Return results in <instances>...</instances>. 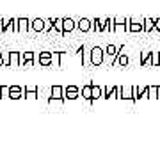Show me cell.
<instances>
[{
  "instance_id": "6da1fadb",
  "label": "cell",
  "mask_w": 160,
  "mask_h": 160,
  "mask_svg": "<svg viewBox=\"0 0 160 160\" xmlns=\"http://www.w3.org/2000/svg\"><path fill=\"white\" fill-rule=\"evenodd\" d=\"M102 89H103V98H107V100L121 98V91H123L121 86H102Z\"/></svg>"
},
{
  "instance_id": "7a4b0ae2",
  "label": "cell",
  "mask_w": 160,
  "mask_h": 160,
  "mask_svg": "<svg viewBox=\"0 0 160 160\" xmlns=\"http://www.w3.org/2000/svg\"><path fill=\"white\" fill-rule=\"evenodd\" d=\"M105 61V50L100 46H92L91 48V62L92 66H102Z\"/></svg>"
},
{
  "instance_id": "3957f363",
  "label": "cell",
  "mask_w": 160,
  "mask_h": 160,
  "mask_svg": "<svg viewBox=\"0 0 160 160\" xmlns=\"http://www.w3.org/2000/svg\"><path fill=\"white\" fill-rule=\"evenodd\" d=\"M118 53H119V46L109 45L107 48H105V57H107V61H109V66H114L116 59H118Z\"/></svg>"
},
{
  "instance_id": "277c9868",
  "label": "cell",
  "mask_w": 160,
  "mask_h": 160,
  "mask_svg": "<svg viewBox=\"0 0 160 160\" xmlns=\"http://www.w3.org/2000/svg\"><path fill=\"white\" fill-rule=\"evenodd\" d=\"M34 64H36V53L34 52H23L22 53V66L30 68V66H34Z\"/></svg>"
},
{
  "instance_id": "5b68a950",
  "label": "cell",
  "mask_w": 160,
  "mask_h": 160,
  "mask_svg": "<svg viewBox=\"0 0 160 160\" xmlns=\"http://www.w3.org/2000/svg\"><path fill=\"white\" fill-rule=\"evenodd\" d=\"M22 66V52H9V68Z\"/></svg>"
},
{
  "instance_id": "8992f818",
  "label": "cell",
  "mask_w": 160,
  "mask_h": 160,
  "mask_svg": "<svg viewBox=\"0 0 160 160\" xmlns=\"http://www.w3.org/2000/svg\"><path fill=\"white\" fill-rule=\"evenodd\" d=\"M36 62L39 66H52V52H41L36 59Z\"/></svg>"
},
{
  "instance_id": "52a82bcc",
  "label": "cell",
  "mask_w": 160,
  "mask_h": 160,
  "mask_svg": "<svg viewBox=\"0 0 160 160\" xmlns=\"http://www.w3.org/2000/svg\"><path fill=\"white\" fill-rule=\"evenodd\" d=\"M77 29H78L80 32H89V30H92V20H89V18L78 20V22H77Z\"/></svg>"
},
{
  "instance_id": "ba28073f",
  "label": "cell",
  "mask_w": 160,
  "mask_h": 160,
  "mask_svg": "<svg viewBox=\"0 0 160 160\" xmlns=\"http://www.w3.org/2000/svg\"><path fill=\"white\" fill-rule=\"evenodd\" d=\"M30 29V20L27 18H18L16 20V32H29Z\"/></svg>"
},
{
  "instance_id": "9c48e42d",
  "label": "cell",
  "mask_w": 160,
  "mask_h": 160,
  "mask_svg": "<svg viewBox=\"0 0 160 160\" xmlns=\"http://www.w3.org/2000/svg\"><path fill=\"white\" fill-rule=\"evenodd\" d=\"M144 30V22H135L128 18V32H142Z\"/></svg>"
},
{
  "instance_id": "30bf717a",
  "label": "cell",
  "mask_w": 160,
  "mask_h": 160,
  "mask_svg": "<svg viewBox=\"0 0 160 160\" xmlns=\"http://www.w3.org/2000/svg\"><path fill=\"white\" fill-rule=\"evenodd\" d=\"M78 87L77 86H68L66 89H64V98L66 100H77L78 98Z\"/></svg>"
},
{
  "instance_id": "8fae6325",
  "label": "cell",
  "mask_w": 160,
  "mask_h": 160,
  "mask_svg": "<svg viewBox=\"0 0 160 160\" xmlns=\"http://www.w3.org/2000/svg\"><path fill=\"white\" fill-rule=\"evenodd\" d=\"M144 32H151L153 29H157V23H160L158 18H144Z\"/></svg>"
},
{
  "instance_id": "7c38bea8",
  "label": "cell",
  "mask_w": 160,
  "mask_h": 160,
  "mask_svg": "<svg viewBox=\"0 0 160 160\" xmlns=\"http://www.w3.org/2000/svg\"><path fill=\"white\" fill-rule=\"evenodd\" d=\"M64 52H53L52 53V66L53 68H61L62 66V59H64Z\"/></svg>"
},
{
  "instance_id": "4fadbf2b",
  "label": "cell",
  "mask_w": 160,
  "mask_h": 160,
  "mask_svg": "<svg viewBox=\"0 0 160 160\" xmlns=\"http://www.w3.org/2000/svg\"><path fill=\"white\" fill-rule=\"evenodd\" d=\"M30 29L36 30V32H43V30H45V20H43V18H34V20H30Z\"/></svg>"
},
{
  "instance_id": "5bb4252c",
  "label": "cell",
  "mask_w": 160,
  "mask_h": 160,
  "mask_svg": "<svg viewBox=\"0 0 160 160\" xmlns=\"http://www.w3.org/2000/svg\"><path fill=\"white\" fill-rule=\"evenodd\" d=\"M103 32H116V18L103 20Z\"/></svg>"
},
{
  "instance_id": "9a60e30c",
  "label": "cell",
  "mask_w": 160,
  "mask_h": 160,
  "mask_svg": "<svg viewBox=\"0 0 160 160\" xmlns=\"http://www.w3.org/2000/svg\"><path fill=\"white\" fill-rule=\"evenodd\" d=\"M123 52H125V46L121 45L119 46V53H118V59H116L114 64H119V66H123V68H125L126 64H128V55H126V53H123Z\"/></svg>"
},
{
  "instance_id": "2e32d148",
  "label": "cell",
  "mask_w": 160,
  "mask_h": 160,
  "mask_svg": "<svg viewBox=\"0 0 160 160\" xmlns=\"http://www.w3.org/2000/svg\"><path fill=\"white\" fill-rule=\"evenodd\" d=\"M128 32V18H116V32Z\"/></svg>"
},
{
  "instance_id": "e0dca14e",
  "label": "cell",
  "mask_w": 160,
  "mask_h": 160,
  "mask_svg": "<svg viewBox=\"0 0 160 160\" xmlns=\"http://www.w3.org/2000/svg\"><path fill=\"white\" fill-rule=\"evenodd\" d=\"M25 98H29V100H36V98H39L38 87H36V86H25Z\"/></svg>"
},
{
  "instance_id": "ac0fdd59",
  "label": "cell",
  "mask_w": 160,
  "mask_h": 160,
  "mask_svg": "<svg viewBox=\"0 0 160 160\" xmlns=\"http://www.w3.org/2000/svg\"><path fill=\"white\" fill-rule=\"evenodd\" d=\"M121 100H128V102H133V86L123 87V91H121ZM133 103H135V102H133Z\"/></svg>"
},
{
  "instance_id": "d6986e66",
  "label": "cell",
  "mask_w": 160,
  "mask_h": 160,
  "mask_svg": "<svg viewBox=\"0 0 160 160\" xmlns=\"http://www.w3.org/2000/svg\"><path fill=\"white\" fill-rule=\"evenodd\" d=\"M11 87V100H20V98L23 96V89L22 86H9Z\"/></svg>"
},
{
  "instance_id": "ffe728a7",
  "label": "cell",
  "mask_w": 160,
  "mask_h": 160,
  "mask_svg": "<svg viewBox=\"0 0 160 160\" xmlns=\"http://www.w3.org/2000/svg\"><path fill=\"white\" fill-rule=\"evenodd\" d=\"M100 98H103V89H102V86H98V84L92 82V100H91V103H94L96 100H100Z\"/></svg>"
},
{
  "instance_id": "44dd1931",
  "label": "cell",
  "mask_w": 160,
  "mask_h": 160,
  "mask_svg": "<svg viewBox=\"0 0 160 160\" xmlns=\"http://www.w3.org/2000/svg\"><path fill=\"white\" fill-rule=\"evenodd\" d=\"M77 29V22L71 20V18H64V34H68V32H73Z\"/></svg>"
},
{
  "instance_id": "7402d4cb",
  "label": "cell",
  "mask_w": 160,
  "mask_h": 160,
  "mask_svg": "<svg viewBox=\"0 0 160 160\" xmlns=\"http://www.w3.org/2000/svg\"><path fill=\"white\" fill-rule=\"evenodd\" d=\"M82 98H86L87 102L91 103V100H92V82L82 87Z\"/></svg>"
},
{
  "instance_id": "603a6c76",
  "label": "cell",
  "mask_w": 160,
  "mask_h": 160,
  "mask_svg": "<svg viewBox=\"0 0 160 160\" xmlns=\"http://www.w3.org/2000/svg\"><path fill=\"white\" fill-rule=\"evenodd\" d=\"M53 30L59 32L61 36H64V18H55V22H53ZM52 30V32H53Z\"/></svg>"
},
{
  "instance_id": "cb8c5ba5",
  "label": "cell",
  "mask_w": 160,
  "mask_h": 160,
  "mask_svg": "<svg viewBox=\"0 0 160 160\" xmlns=\"http://www.w3.org/2000/svg\"><path fill=\"white\" fill-rule=\"evenodd\" d=\"M16 32V20L11 18V20H4V32Z\"/></svg>"
},
{
  "instance_id": "d4e9b609",
  "label": "cell",
  "mask_w": 160,
  "mask_h": 160,
  "mask_svg": "<svg viewBox=\"0 0 160 160\" xmlns=\"http://www.w3.org/2000/svg\"><path fill=\"white\" fill-rule=\"evenodd\" d=\"M160 94V86H148V98L149 100H157Z\"/></svg>"
},
{
  "instance_id": "484cf974",
  "label": "cell",
  "mask_w": 160,
  "mask_h": 160,
  "mask_svg": "<svg viewBox=\"0 0 160 160\" xmlns=\"http://www.w3.org/2000/svg\"><path fill=\"white\" fill-rule=\"evenodd\" d=\"M50 96H53V98H64V87L53 86V87H52V91H50Z\"/></svg>"
},
{
  "instance_id": "4316f807",
  "label": "cell",
  "mask_w": 160,
  "mask_h": 160,
  "mask_svg": "<svg viewBox=\"0 0 160 160\" xmlns=\"http://www.w3.org/2000/svg\"><path fill=\"white\" fill-rule=\"evenodd\" d=\"M82 64L84 66H92V62H91V50H84V53H82Z\"/></svg>"
},
{
  "instance_id": "83f0119b",
  "label": "cell",
  "mask_w": 160,
  "mask_h": 160,
  "mask_svg": "<svg viewBox=\"0 0 160 160\" xmlns=\"http://www.w3.org/2000/svg\"><path fill=\"white\" fill-rule=\"evenodd\" d=\"M92 30H94V32H103V20L94 18V20H92Z\"/></svg>"
},
{
  "instance_id": "f1b7e54d",
  "label": "cell",
  "mask_w": 160,
  "mask_h": 160,
  "mask_svg": "<svg viewBox=\"0 0 160 160\" xmlns=\"http://www.w3.org/2000/svg\"><path fill=\"white\" fill-rule=\"evenodd\" d=\"M148 64H151V66H160V52L151 53V59H149Z\"/></svg>"
},
{
  "instance_id": "f546056e",
  "label": "cell",
  "mask_w": 160,
  "mask_h": 160,
  "mask_svg": "<svg viewBox=\"0 0 160 160\" xmlns=\"http://www.w3.org/2000/svg\"><path fill=\"white\" fill-rule=\"evenodd\" d=\"M151 59V52H142L141 53V66H146Z\"/></svg>"
},
{
  "instance_id": "4dcf8cb0",
  "label": "cell",
  "mask_w": 160,
  "mask_h": 160,
  "mask_svg": "<svg viewBox=\"0 0 160 160\" xmlns=\"http://www.w3.org/2000/svg\"><path fill=\"white\" fill-rule=\"evenodd\" d=\"M53 22H55L53 18H46L45 20V30H43V32H52V30H53Z\"/></svg>"
},
{
  "instance_id": "1f68e13d",
  "label": "cell",
  "mask_w": 160,
  "mask_h": 160,
  "mask_svg": "<svg viewBox=\"0 0 160 160\" xmlns=\"http://www.w3.org/2000/svg\"><path fill=\"white\" fill-rule=\"evenodd\" d=\"M64 100H66V98H53V96H50V98H48V103H50V105H53V103H57V105H62Z\"/></svg>"
},
{
  "instance_id": "d6a6232c",
  "label": "cell",
  "mask_w": 160,
  "mask_h": 160,
  "mask_svg": "<svg viewBox=\"0 0 160 160\" xmlns=\"http://www.w3.org/2000/svg\"><path fill=\"white\" fill-rule=\"evenodd\" d=\"M2 98H11V87L2 86Z\"/></svg>"
},
{
  "instance_id": "836d02e7",
  "label": "cell",
  "mask_w": 160,
  "mask_h": 160,
  "mask_svg": "<svg viewBox=\"0 0 160 160\" xmlns=\"http://www.w3.org/2000/svg\"><path fill=\"white\" fill-rule=\"evenodd\" d=\"M4 66H9V53H4Z\"/></svg>"
},
{
  "instance_id": "e575fe53",
  "label": "cell",
  "mask_w": 160,
  "mask_h": 160,
  "mask_svg": "<svg viewBox=\"0 0 160 160\" xmlns=\"http://www.w3.org/2000/svg\"><path fill=\"white\" fill-rule=\"evenodd\" d=\"M4 32V18H0V34Z\"/></svg>"
},
{
  "instance_id": "d590c367",
  "label": "cell",
  "mask_w": 160,
  "mask_h": 160,
  "mask_svg": "<svg viewBox=\"0 0 160 160\" xmlns=\"http://www.w3.org/2000/svg\"><path fill=\"white\" fill-rule=\"evenodd\" d=\"M0 66H4V53L0 52Z\"/></svg>"
},
{
  "instance_id": "8d00e7d4",
  "label": "cell",
  "mask_w": 160,
  "mask_h": 160,
  "mask_svg": "<svg viewBox=\"0 0 160 160\" xmlns=\"http://www.w3.org/2000/svg\"><path fill=\"white\" fill-rule=\"evenodd\" d=\"M0 98H2V86H0Z\"/></svg>"
}]
</instances>
